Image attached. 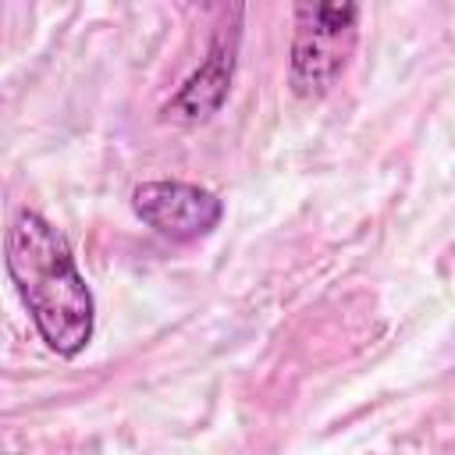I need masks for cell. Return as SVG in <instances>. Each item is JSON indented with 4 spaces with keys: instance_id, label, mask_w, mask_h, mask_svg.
Wrapping results in <instances>:
<instances>
[{
    "instance_id": "1",
    "label": "cell",
    "mask_w": 455,
    "mask_h": 455,
    "mask_svg": "<svg viewBox=\"0 0 455 455\" xmlns=\"http://www.w3.org/2000/svg\"><path fill=\"white\" fill-rule=\"evenodd\" d=\"M7 277L50 352L71 359L92 341L96 302L64 235L36 210L14 213L4 238Z\"/></svg>"
},
{
    "instance_id": "2",
    "label": "cell",
    "mask_w": 455,
    "mask_h": 455,
    "mask_svg": "<svg viewBox=\"0 0 455 455\" xmlns=\"http://www.w3.org/2000/svg\"><path fill=\"white\" fill-rule=\"evenodd\" d=\"M355 4H299L291 36L288 85L299 100L327 96L355 50Z\"/></svg>"
},
{
    "instance_id": "3",
    "label": "cell",
    "mask_w": 455,
    "mask_h": 455,
    "mask_svg": "<svg viewBox=\"0 0 455 455\" xmlns=\"http://www.w3.org/2000/svg\"><path fill=\"white\" fill-rule=\"evenodd\" d=\"M132 206L167 242H196L224 217V203L188 181H142L132 192Z\"/></svg>"
},
{
    "instance_id": "4",
    "label": "cell",
    "mask_w": 455,
    "mask_h": 455,
    "mask_svg": "<svg viewBox=\"0 0 455 455\" xmlns=\"http://www.w3.org/2000/svg\"><path fill=\"white\" fill-rule=\"evenodd\" d=\"M235 53H238V25L231 21V25L217 28L206 60L185 78V85L167 103V117L196 124V121H206L210 114H217L220 103L228 100V89H231Z\"/></svg>"
}]
</instances>
